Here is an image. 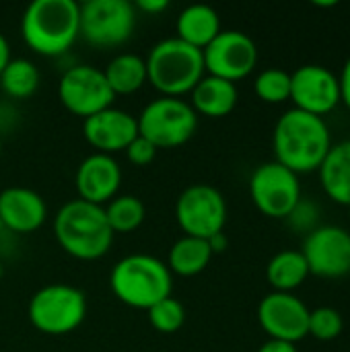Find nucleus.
I'll return each mask as SVG.
<instances>
[{"label":"nucleus","instance_id":"nucleus-12","mask_svg":"<svg viewBox=\"0 0 350 352\" xmlns=\"http://www.w3.org/2000/svg\"><path fill=\"white\" fill-rule=\"evenodd\" d=\"M202 58L206 74L235 82L256 68L258 47L248 33L227 29L202 50Z\"/></svg>","mask_w":350,"mask_h":352},{"label":"nucleus","instance_id":"nucleus-5","mask_svg":"<svg viewBox=\"0 0 350 352\" xmlns=\"http://www.w3.org/2000/svg\"><path fill=\"white\" fill-rule=\"evenodd\" d=\"M149 82L163 97H182L190 93L206 74L202 50L184 43L177 37L161 39L144 58Z\"/></svg>","mask_w":350,"mask_h":352},{"label":"nucleus","instance_id":"nucleus-30","mask_svg":"<svg viewBox=\"0 0 350 352\" xmlns=\"http://www.w3.org/2000/svg\"><path fill=\"white\" fill-rule=\"evenodd\" d=\"M124 153H126L128 161H130L132 165H136V167H144V165L153 163L155 157H157V148H155L146 138H142L140 134L126 146Z\"/></svg>","mask_w":350,"mask_h":352},{"label":"nucleus","instance_id":"nucleus-1","mask_svg":"<svg viewBox=\"0 0 350 352\" xmlns=\"http://www.w3.org/2000/svg\"><path fill=\"white\" fill-rule=\"evenodd\" d=\"M272 144L276 163L299 175L320 169L332 148V138L324 118L293 107L278 118Z\"/></svg>","mask_w":350,"mask_h":352},{"label":"nucleus","instance_id":"nucleus-18","mask_svg":"<svg viewBox=\"0 0 350 352\" xmlns=\"http://www.w3.org/2000/svg\"><path fill=\"white\" fill-rule=\"evenodd\" d=\"M47 217V206L43 198L29 188H6L0 192V223L19 235H29L37 231Z\"/></svg>","mask_w":350,"mask_h":352},{"label":"nucleus","instance_id":"nucleus-21","mask_svg":"<svg viewBox=\"0 0 350 352\" xmlns=\"http://www.w3.org/2000/svg\"><path fill=\"white\" fill-rule=\"evenodd\" d=\"M318 171L328 198L350 206V140L332 144Z\"/></svg>","mask_w":350,"mask_h":352},{"label":"nucleus","instance_id":"nucleus-27","mask_svg":"<svg viewBox=\"0 0 350 352\" xmlns=\"http://www.w3.org/2000/svg\"><path fill=\"white\" fill-rule=\"evenodd\" d=\"M256 95L266 103H283L291 99V72L283 68H266L254 82Z\"/></svg>","mask_w":350,"mask_h":352},{"label":"nucleus","instance_id":"nucleus-6","mask_svg":"<svg viewBox=\"0 0 350 352\" xmlns=\"http://www.w3.org/2000/svg\"><path fill=\"white\" fill-rule=\"evenodd\" d=\"M29 322L47 336L74 332L87 318V297L70 285H47L33 293L27 307Z\"/></svg>","mask_w":350,"mask_h":352},{"label":"nucleus","instance_id":"nucleus-26","mask_svg":"<svg viewBox=\"0 0 350 352\" xmlns=\"http://www.w3.org/2000/svg\"><path fill=\"white\" fill-rule=\"evenodd\" d=\"M103 210H105V217H107V223H109L113 235L136 231L146 217V208H144L142 200L136 196H130V194L116 196L113 200H109L103 206Z\"/></svg>","mask_w":350,"mask_h":352},{"label":"nucleus","instance_id":"nucleus-35","mask_svg":"<svg viewBox=\"0 0 350 352\" xmlns=\"http://www.w3.org/2000/svg\"><path fill=\"white\" fill-rule=\"evenodd\" d=\"M206 241H208V245H210L212 256H215V254L225 252V250H227V245H229V239H227V235H225V233H217V235H212V237H210V239H206Z\"/></svg>","mask_w":350,"mask_h":352},{"label":"nucleus","instance_id":"nucleus-14","mask_svg":"<svg viewBox=\"0 0 350 352\" xmlns=\"http://www.w3.org/2000/svg\"><path fill=\"white\" fill-rule=\"evenodd\" d=\"M258 322L270 340L295 344L309 334V309L293 293H268L258 305Z\"/></svg>","mask_w":350,"mask_h":352},{"label":"nucleus","instance_id":"nucleus-28","mask_svg":"<svg viewBox=\"0 0 350 352\" xmlns=\"http://www.w3.org/2000/svg\"><path fill=\"white\" fill-rule=\"evenodd\" d=\"M149 322H151V326L157 332H161V334H173L186 322V307L182 305V301H177L173 297H167V299L155 303L149 309Z\"/></svg>","mask_w":350,"mask_h":352},{"label":"nucleus","instance_id":"nucleus-13","mask_svg":"<svg viewBox=\"0 0 350 352\" xmlns=\"http://www.w3.org/2000/svg\"><path fill=\"white\" fill-rule=\"evenodd\" d=\"M309 274L342 278L350 272V233L338 225H322L307 233L301 250Z\"/></svg>","mask_w":350,"mask_h":352},{"label":"nucleus","instance_id":"nucleus-20","mask_svg":"<svg viewBox=\"0 0 350 352\" xmlns=\"http://www.w3.org/2000/svg\"><path fill=\"white\" fill-rule=\"evenodd\" d=\"M221 31L219 12L208 4H190L175 21V37L196 50H204Z\"/></svg>","mask_w":350,"mask_h":352},{"label":"nucleus","instance_id":"nucleus-15","mask_svg":"<svg viewBox=\"0 0 350 352\" xmlns=\"http://www.w3.org/2000/svg\"><path fill=\"white\" fill-rule=\"evenodd\" d=\"M291 99L295 109L324 118L340 103L338 76L320 64L299 66L291 74Z\"/></svg>","mask_w":350,"mask_h":352},{"label":"nucleus","instance_id":"nucleus-37","mask_svg":"<svg viewBox=\"0 0 350 352\" xmlns=\"http://www.w3.org/2000/svg\"><path fill=\"white\" fill-rule=\"evenodd\" d=\"M2 274H4V268H2V264H0V278H2Z\"/></svg>","mask_w":350,"mask_h":352},{"label":"nucleus","instance_id":"nucleus-34","mask_svg":"<svg viewBox=\"0 0 350 352\" xmlns=\"http://www.w3.org/2000/svg\"><path fill=\"white\" fill-rule=\"evenodd\" d=\"M258 352H297V346L283 340H268L258 349Z\"/></svg>","mask_w":350,"mask_h":352},{"label":"nucleus","instance_id":"nucleus-17","mask_svg":"<svg viewBox=\"0 0 350 352\" xmlns=\"http://www.w3.org/2000/svg\"><path fill=\"white\" fill-rule=\"evenodd\" d=\"M74 186L80 200L103 206L118 196L122 186V169L111 155L93 153L80 161L74 175Z\"/></svg>","mask_w":350,"mask_h":352},{"label":"nucleus","instance_id":"nucleus-19","mask_svg":"<svg viewBox=\"0 0 350 352\" xmlns=\"http://www.w3.org/2000/svg\"><path fill=\"white\" fill-rule=\"evenodd\" d=\"M192 95V109L196 116H206V118H225L229 116L235 105H237V87L231 80L219 78L204 74L200 82L190 91Z\"/></svg>","mask_w":350,"mask_h":352},{"label":"nucleus","instance_id":"nucleus-25","mask_svg":"<svg viewBox=\"0 0 350 352\" xmlns=\"http://www.w3.org/2000/svg\"><path fill=\"white\" fill-rule=\"evenodd\" d=\"M39 87V70L27 58H10L0 72V89L12 99H29Z\"/></svg>","mask_w":350,"mask_h":352},{"label":"nucleus","instance_id":"nucleus-38","mask_svg":"<svg viewBox=\"0 0 350 352\" xmlns=\"http://www.w3.org/2000/svg\"><path fill=\"white\" fill-rule=\"evenodd\" d=\"M0 155H2V142H0Z\"/></svg>","mask_w":350,"mask_h":352},{"label":"nucleus","instance_id":"nucleus-36","mask_svg":"<svg viewBox=\"0 0 350 352\" xmlns=\"http://www.w3.org/2000/svg\"><path fill=\"white\" fill-rule=\"evenodd\" d=\"M8 62H10V45H8V39L0 33V72L6 68Z\"/></svg>","mask_w":350,"mask_h":352},{"label":"nucleus","instance_id":"nucleus-10","mask_svg":"<svg viewBox=\"0 0 350 352\" xmlns=\"http://www.w3.org/2000/svg\"><path fill=\"white\" fill-rule=\"evenodd\" d=\"M250 196L262 214L287 219L301 202L299 175L276 161L262 163L250 177Z\"/></svg>","mask_w":350,"mask_h":352},{"label":"nucleus","instance_id":"nucleus-24","mask_svg":"<svg viewBox=\"0 0 350 352\" xmlns=\"http://www.w3.org/2000/svg\"><path fill=\"white\" fill-rule=\"evenodd\" d=\"M309 276L307 262L301 252L285 250L272 256L266 266V278L276 293H293Z\"/></svg>","mask_w":350,"mask_h":352},{"label":"nucleus","instance_id":"nucleus-31","mask_svg":"<svg viewBox=\"0 0 350 352\" xmlns=\"http://www.w3.org/2000/svg\"><path fill=\"white\" fill-rule=\"evenodd\" d=\"M287 221L297 229V231H314L316 221H318V208L314 202H299L295 210L287 217Z\"/></svg>","mask_w":350,"mask_h":352},{"label":"nucleus","instance_id":"nucleus-33","mask_svg":"<svg viewBox=\"0 0 350 352\" xmlns=\"http://www.w3.org/2000/svg\"><path fill=\"white\" fill-rule=\"evenodd\" d=\"M167 6H169L167 0H136L134 2V8L144 10V12H151V14H157V12L165 10Z\"/></svg>","mask_w":350,"mask_h":352},{"label":"nucleus","instance_id":"nucleus-23","mask_svg":"<svg viewBox=\"0 0 350 352\" xmlns=\"http://www.w3.org/2000/svg\"><path fill=\"white\" fill-rule=\"evenodd\" d=\"M210 258L212 252L206 239L184 235L169 250L167 268L179 276H196L210 264Z\"/></svg>","mask_w":350,"mask_h":352},{"label":"nucleus","instance_id":"nucleus-29","mask_svg":"<svg viewBox=\"0 0 350 352\" xmlns=\"http://www.w3.org/2000/svg\"><path fill=\"white\" fill-rule=\"evenodd\" d=\"M342 316L334 307H318L309 311V334L318 340H334L342 332Z\"/></svg>","mask_w":350,"mask_h":352},{"label":"nucleus","instance_id":"nucleus-9","mask_svg":"<svg viewBox=\"0 0 350 352\" xmlns=\"http://www.w3.org/2000/svg\"><path fill=\"white\" fill-rule=\"evenodd\" d=\"M175 221L184 235L210 239L225 229L227 202L217 188L208 184H194L177 196Z\"/></svg>","mask_w":350,"mask_h":352},{"label":"nucleus","instance_id":"nucleus-16","mask_svg":"<svg viewBox=\"0 0 350 352\" xmlns=\"http://www.w3.org/2000/svg\"><path fill=\"white\" fill-rule=\"evenodd\" d=\"M83 136L97 153L113 157L138 136V122L124 109L107 107L83 122Z\"/></svg>","mask_w":350,"mask_h":352},{"label":"nucleus","instance_id":"nucleus-7","mask_svg":"<svg viewBox=\"0 0 350 352\" xmlns=\"http://www.w3.org/2000/svg\"><path fill=\"white\" fill-rule=\"evenodd\" d=\"M136 122L138 134L157 151L186 144L198 128L196 111L179 97H159L151 101L140 111Z\"/></svg>","mask_w":350,"mask_h":352},{"label":"nucleus","instance_id":"nucleus-22","mask_svg":"<svg viewBox=\"0 0 350 352\" xmlns=\"http://www.w3.org/2000/svg\"><path fill=\"white\" fill-rule=\"evenodd\" d=\"M113 95H132L142 89L146 78V62L136 54H118L103 70Z\"/></svg>","mask_w":350,"mask_h":352},{"label":"nucleus","instance_id":"nucleus-8","mask_svg":"<svg viewBox=\"0 0 350 352\" xmlns=\"http://www.w3.org/2000/svg\"><path fill=\"white\" fill-rule=\"evenodd\" d=\"M136 27V8L128 0H87L80 4V35L95 47L126 43Z\"/></svg>","mask_w":350,"mask_h":352},{"label":"nucleus","instance_id":"nucleus-3","mask_svg":"<svg viewBox=\"0 0 350 352\" xmlns=\"http://www.w3.org/2000/svg\"><path fill=\"white\" fill-rule=\"evenodd\" d=\"M54 235L58 245L68 256L85 262L103 258L113 243V231L107 223L103 206L80 198L66 202L56 212Z\"/></svg>","mask_w":350,"mask_h":352},{"label":"nucleus","instance_id":"nucleus-4","mask_svg":"<svg viewBox=\"0 0 350 352\" xmlns=\"http://www.w3.org/2000/svg\"><path fill=\"white\" fill-rule=\"evenodd\" d=\"M109 287L122 303L149 311L155 303L171 297L173 278L163 260L149 254H132L113 266Z\"/></svg>","mask_w":350,"mask_h":352},{"label":"nucleus","instance_id":"nucleus-39","mask_svg":"<svg viewBox=\"0 0 350 352\" xmlns=\"http://www.w3.org/2000/svg\"><path fill=\"white\" fill-rule=\"evenodd\" d=\"M349 212H350V206H349Z\"/></svg>","mask_w":350,"mask_h":352},{"label":"nucleus","instance_id":"nucleus-2","mask_svg":"<svg viewBox=\"0 0 350 352\" xmlns=\"http://www.w3.org/2000/svg\"><path fill=\"white\" fill-rule=\"evenodd\" d=\"M21 35L39 56L66 54L80 35V4L74 0H33L21 16Z\"/></svg>","mask_w":350,"mask_h":352},{"label":"nucleus","instance_id":"nucleus-32","mask_svg":"<svg viewBox=\"0 0 350 352\" xmlns=\"http://www.w3.org/2000/svg\"><path fill=\"white\" fill-rule=\"evenodd\" d=\"M338 82H340V101H344L347 107L350 109V58L347 60L344 68H342V74H340Z\"/></svg>","mask_w":350,"mask_h":352},{"label":"nucleus","instance_id":"nucleus-11","mask_svg":"<svg viewBox=\"0 0 350 352\" xmlns=\"http://www.w3.org/2000/svg\"><path fill=\"white\" fill-rule=\"evenodd\" d=\"M58 99L70 113L87 120L111 107L116 95L109 89L101 68L91 64H76L60 76Z\"/></svg>","mask_w":350,"mask_h":352}]
</instances>
